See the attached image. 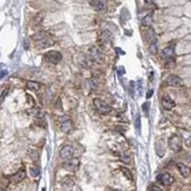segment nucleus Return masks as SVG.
Wrapping results in <instances>:
<instances>
[{"label": "nucleus", "mask_w": 191, "mask_h": 191, "mask_svg": "<svg viewBox=\"0 0 191 191\" xmlns=\"http://www.w3.org/2000/svg\"><path fill=\"white\" fill-rule=\"evenodd\" d=\"M25 177H26V171L25 169H20L18 171L15 172L14 175L11 176V181L14 182V183H20L21 181H24Z\"/></svg>", "instance_id": "9b49d317"}, {"label": "nucleus", "mask_w": 191, "mask_h": 191, "mask_svg": "<svg viewBox=\"0 0 191 191\" xmlns=\"http://www.w3.org/2000/svg\"><path fill=\"white\" fill-rule=\"evenodd\" d=\"M45 60L51 63H59L62 60V54L57 51H49L45 54Z\"/></svg>", "instance_id": "20e7f679"}, {"label": "nucleus", "mask_w": 191, "mask_h": 191, "mask_svg": "<svg viewBox=\"0 0 191 191\" xmlns=\"http://www.w3.org/2000/svg\"><path fill=\"white\" fill-rule=\"evenodd\" d=\"M29 175L32 177H39V175H40V169L38 167H31L29 168Z\"/></svg>", "instance_id": "4be33fe9"}, {"label": "nucleus", "mask_w": 191, "mask_h": 191, "mask_svg": "<svg viewBox=\"0 0 191 191\" xmlns=\"http://www.w3.org/2000/svg\"><path fill=\"white\" fill-rule=\"evenodd\" d=\"M175 54V45L171 43L162 51V57L163 59H171Z\"/></svg>", "instance_id": "9d476101"}, {"label": "nucleus", "mask_w": 191, "mask_h": 191, "mask_svg": "<svg viewBox=\"0 0 191 191\" xmlns=\"http://www.w3.org/2000/svg\"><path fill=\"white\" fill-rule=\"evenodd\" d=\"M151 22H153V14L150 13V14H148L147 17H144L143 20H142V24H143V26H150L151 25Z\"/></svg>", "instance_id": "aec40b11"}, {"label": "nucleus", "mask_w": 191, "mask_h": 191, "mask_svg": "<svg viewBox=\"0 0 191 191\" xmlns=\"http://www.w3.org/2000/svg\"><path fill=\"white\" fill-rule=\"evenodd\" d=\"M167 67H172V66H175V60L174 59H168V62H167V65H165Z\"/></svg>", "instance_id": "cd10ccee"}, {"label": "nucleus", "mask_w": 191, "mask_h": 191, "mask_svg": "<svg viewBox=\"0 0 191 191\" xmlns=\"http://www.w3.org/2000/svg\"><path fill=\"white\" fill-rule=\"evenodd\" d=\"M157 181L164 186H169L171 185L172 183L175 182V178L170 175V174H168V172H164V174H159L157 176Z\"/></svg>", "instance_id": "423d86ee"}, {"label": "nucleus", "mask_w": 191, "mask_h": 191, "mask_svg": "<svg viewBox=\"0 0 191 191\" xmlns=\"http://www.w3.org/2000/svg\"><path fill=\"white\" fill-rule=\"evenodd\" d=\"M27 99H28V102L29 103H31V105H34V101H33V99H32V97H31V96H27Z\"/></svg>", "instance_id": "473e14b6"}, {"label": "nucleus", "mask_w": 191, "mask_h": 191, "mask_svg": "<svg viewBox=\"0 0 191 191\" xmlns=\"http://www.w3.org/2000/svg\"><path fill=\"white\" fill-rule=\"evenodd\" d=\"M141 128V121H140V115H137V117H136V129L140 130Z\"/></svg>", "instance_id": "c85d7f7f"}, {"label": "nucleus", "mask_w": 191, "mask_h": 191, "mask_svg": "<svg viewBox=\"0 0 191 191\" xmlns=\"http://www.w3.org/2000/svg\"><path fill=\"white\" fill-rule=\"evenodd\" d=\"M162 107L165 110H171L175 107V102L170 96H163L162 97Z\"/></svg>", "instance_id": "f8f14e48"}, {"label": "nucleus", "mask_w": 191, "mask_h": 191, "mask_svg": "<svg viewBox=\"0 0 191 191\" xmlns=\"http://www.w3.org/2000/svg\"><path fill=\"white\" fill-rule=\"evenodd\" d=\"M26 88H27L28 91H37L40 89V83L37 81H27V83H26Z\"/></svg>", "instance_id": "f3484780"}, {"label": "nucleus", "mask_w": 191, "mask_h": 191, "mask_svg": "<svg viewBox=\"0 0 191 191\" xmlns=\"http://www.w3.org/2000/svg\"><path fill=\"white\" fill-rule=\"evenodd\" d=\"M73 154H74V149L69 144H66L60 149V158L63 161H68V159L73 158Z\"/></svg>", "instance_id": "39448f33"}, {"label": "nucleus", "mask_w": 191, "mask_h": 191, "mask_svg": "<svg viewBox=\"0 0 191 191\" xmlns=\"http://www.w3.org/2000/svg\"><path fill=\"white\" fill-rule=\"evenodd\" d=\"M91 6L95 11L101 12V11L105 10V0H91Z\"/></svg>", "instance_id": "ddd939ff"}, {"label": "nucleus", "mask_w": 191, "mask_h": 191, "mask_svg": "<svg viewBox=\"0 0 191 191\" xmlns=\"http://www.w3.org/2000/svg\"><path fill=\"white\" fill-rule=\"evenodd\" d=\"M177 169H178V171L181 174L183 177H189L191 174V169L188 165L185 164H183V163H177Z\"/></svg>", "instance_id": "4468645a"}, {"label": "nucleus", "mask_w": 191, "mask_h": 191, "mask_svg": "<svg viewBox=\"0 0 191 191\" xmlns=\"http://www.w3.org/2000/svg\"><path fill=\"white\" fill-rule=\"evenodd\" d=\"M169 148L171 149L172 151H181L182 150V139L178 135H172L170 136V139L168 141Z\"/></svg>", "instance_id": "f03ea898"}, {"label": "nucleus", "mask_w": 191, "mask_h": 191, "mask_svg": "<svg viewBox=\"0 0 191 191\" xmlns=\"http://www.w3.org/2000/svg\"><path fill=\"white\" fill-rule=\"evenodd\" d=\"M7 93H8V89H5V91H4V94L0 96V103L4 101V99H5V96L7 95Z\"/></svg>", "instance_id": "c756f323"}, {"label": "nucleus", "mask_w": 191, "mask_h": 191, "mask_svg": "<svg viewBox=\"0 0 191 191\" xmlns=\"http://www.w3.org/2000/svg\"><path fill=\"white\" fill-rule=\"evenodd\" d=\"M6 73H7L6 71H0V80H1V79H2L4 76H5Z\"/></svg>", "instance_id": "2f4dec72"}, {"label": "nucleus", "mask_w": 191, "mask_h": 191, "mask_svg": "<svg viewBox=\"0 0 191 191\" xmlns=\"http://www.w3.org/2000/svg\"><path fill=\"white\" fill-rule=\"evenodd\" d=\"M120 170L123 172V175H124L125 177H127V178H128L129 181H133V178H134V177H133V174H131V171H130L128 168L121 167V168H120Z\"/></svg>", "instance_id": "6ab92c4d"}, {"label": "nucleus", "mask_w": 191, "mask_h": 191, "mask_svg": "<svg viewBox=\"0 0 191 191\" xmlns=\"http://www.w3.org/2000/svg\"><path fill=\"white\" fill-rule=\"evenodd\" d=\"M29 156L33 158V159L37 161V159L39 158V154L37 153V151H34V150H31V151H29Z\"/></svg>", "instance_id": "b1692460"}, {"label": "nucleus", "mask_w": 191, "mask_h": 191, "mask_svg": "<svg viewBox=\"0 0 191 191\" xmlns=\"http://www.w3.org/2000/svg\"><path fill=\"white\" fill-rule=\"evenodd\" d=\"M182 79L177 75H169L167 79V85L168 86H171V87H179L182 86Z\"/></svg>", "instance_id": "1a4fd4ad"}, {"label": "nucleus", "mask_w": 191, "mask_h": 191, "mask_svg": "<svg viewBox=\"0 0 191 191\" xmlns=\"http://www.w3.org/2000/svg\"><path fill=\"white\" fill-rule=\"evenodd\" d=\"M80 167V161L77 158H71L65 163V169L68 171H76Z\"/></svg>", "instance_id": "0eeeda50"}, {"label": "nucleus", "mask_w": 191, "mask_h": 191, "mask_svg": "<svg viewBox=\"0 0 191 191\" xmlns=\"http://www.w3.org/2000/svg\"><path fill=\"white\" fill-rule=\"evenodd\" d=\"M110 39H111V34H110L108 31H105V32H103V33L101 34L100 41L102 43H108V42H110Z\"/></svg>", "instance_id": "a211bd4d"}, {"label": "nucleus", "mask_w": 191, "mask_h": 191, "mask_svg": "<svg viewBox=\"0 0 191 191\" xmlns=\"http://www.w3.org/2000/svg\"><path fill=\"white\" fill-rule=\"evenodd\" d=\"M89 87H91V91H94V89H96V87H97V85H96L95 80H89Z\"/></svg>", "instance_id": "a878e982"}, {"label": "nucleus", "mask_w": 191, "mask_h": 191, "mask_svg": "<svg viewBox=\"0 0 191 191\" xmlns=\"http://www.w3.org/2000/svg\"><path fill=\"white\" fill-rule=\"evenodd\" d=\"M0 191H6V190H4V189H0Z\"/></svg>", "instance_id": "f704fd0d"}, {"label": "nucleus", "mask_w": 191, "mask_h": 191, "mask_svg": "<svg viewBox=\"0 0 191 191\" xmlns=\"http://www.w3.org/2000/svg\"><path fill=\"white\" fill-rule=\"evenodd\" d=\"M94 105H95V108L97 109V111L103 115L109 114L110 111H111V107L105 101L101 100V99H94Z\"/></svg>", "instance_id": "f257e3e1"}, {"label": "nucleus", "mask_w": 191, "mask_h": 191, "mask_svg": "<svg viewBox=\"0 0 191 191\" xmlns=\"http://www.w3.org/2000/svg\"><path fill=\"white\" fill-rule=\"evenodd\" d=\"M147 39H148L150 46H151V45H156V43H157V37H156L155 32H154L151 28L147 32Z\"/></svg>", "instance_id": "dca6fc26"}, {"label": "nucleus", "mask_w": 191, "mask_h": 191, "mask_svg": "<svg viewBox=\"0 0 191 191\" xmlns=\"http://www.w3.org/2000/svg\"><path fill=\"white\" fill-rule=\"evenodd\" d=\"M121 159H122L124 163H129L130 162V156L129 155H127V154H124V155L121 156Z\"/></svg>", "instance_id": "393cba45"}, {"label": "nucleus", "mask_w": 191, "mask_h": 191, "mask_svg": "<svg viewBox=\"0 0 191 191\" xmlns=\"http://www.w3.org/2000/svg\"><path fill=\"white\" fill-rule=\"evenodd\" d=\"M149 191H163V190L158 185H156V184H151L150 188H149Z\"/></svg>", "instance_id": "5701e85b"}, {"label": "nucleus", "mask_w": 191, "mask_h": 191, "mask_svg": "<svg viewBox=\"0 0 191 191\" xmlns=\"http://www.w3.org/2000/svg\"><path fill=\"white\" fill-rule=\"evenodd\" d=\"M60 127H61V130L63 133H71L73 129V123H72V120L68 115H63L60 117Z\"/></svg>", "instance_id": "7ed1b4c3"}, {"label": "nucleus", "mask_w": 191, "mask_h": 191, "mask_svg": "<svg viewBox=\"0 0 191 191\" xmlns=\"http://www.w3.org/2000/svg\"><path fill=\"white\" fill-rule=\"evenodd\" d=\"M42 19H43V14H38L37 17H35V24H40L41 21H42Z\"/></svg>", "instance_id": "bb28decb"}, {"label": "nucleus", "mask_w": 191, "mask_h": 191, "mask_svg": "<svg viewBox=\"0 0 191 191\" xmlns=\"http://www.w3.org/2000/svg\"><path fill=\"white\" fill-rule=\"evenodd\" d=\"M45 37H47V33H45V32H39V33L34 34L33 37H32V39H33L34 41H40V40H42Z\"/></svg>", "instance_id": "412c9836"}, {"label": "nucleus", "mask_w": 191, "mask_h": 191, "mask_svg": "<svg viewBox=\"0 0 191 191\" xmlns=\"http://www.w3.org/2000/svg\"><path fill=\"white\" fill-rule=\"evenodd\" d=\"M148 108H149V103H148V102H145V103L143 105V110H144V113H145V114L148 113Z\"/></svg>", "instance_id": "7c9ffc66"}, {"label": "nucleus", "mask_w": 191, "mask_h": 191, "mask_svg": "<svg viewBox=\"0 0 191 191\" xmlns=\"http://www.w3.org/2000/svg\"><path fill=\"white\" fill-rule=\"evenodd\" d=\"M52 45H54V40L49 38L48 35L47 37H45L42 40L38 41V47L39 48H47V47H49V46H52Z\"/></svg>", "instance_id": "2eb2a0df"}, {"label": "nucleus", "mask_w": 191, "mask_h": 191, "mask_svg": "<svg viewBox=\"0 0 191 191\" xmlns=\"http://www.w3.org/2000/svg\"><path fill=\"white\" fill-rule=\"evenodd\" d=\"M151 95H153V91H150L148 93V94H147V97H150Z\"/></svg>", "instance_id": "72a5a7b5"}, {"label": "nucleus", "mask_w": 191, "mask_h": 191, "mask_svg": "<svg viewBox=\"0 0 191 191\" xmlns=\"http://www.w3.org/2000/svg\"><path fill=\"white\" fill-rule=\"evenodd\" d=\"M89 54H91V60H94V61L97 62V63H100V62L103 61V55H102V53H101L96 47L91 48V51H89Z\"/></svg>", "instance_id": "6e6552de"}]
</instances>
